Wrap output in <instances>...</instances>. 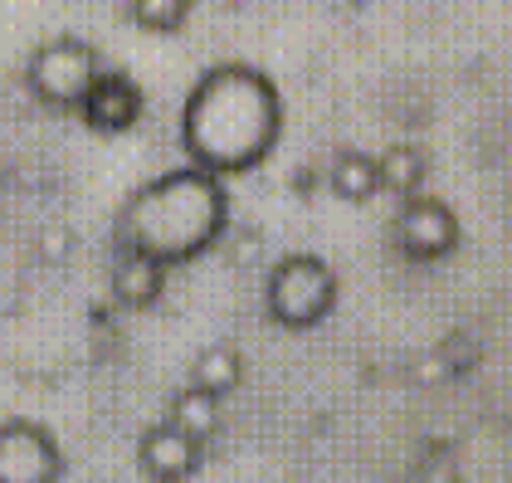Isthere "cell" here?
I'll return each mask as SVG.
<instances>
[{"instance_id": "6", "label": "cell", "mask_w": 512, "mask_h": 483, "mask_svg": "<svg viewBox=\"0 0 512 483\" xmlns=\"http://www.w3.org/2000/svg\"><path fill=\"white\" fill-rule=\"evenodd\" d=\"M64 479V449L54 430L40 420L10 415L0 420V483H59Z\"/></svg>"}, {"instance_id": "14", "label": "cell", "mask_w": 512, "mask_h": 483, "mask_svg": "<svg viewBox=\"0 0 512 483\" xmlns=\"http://www.w3.org/2000/svg\"><path fill=\"white\" fill-rule=\"evenodd\" d=\"M132 25L147 35H176L191 20V0H127Z\"/></svg>"}, {"instance_id": "13", "label": "cell", "mask_w": 512, "mask_h": 483, "mask_svg": "<svg viewBox=\"0 0 512 483\" xmlns=\"http://www.w3.org/2000/svg\"><path fill=\"white\" fill-rule=\"evenodd\" d=\"M239 381H244V352L230 347V342H210V347H200L196 362H191V386L200 391H210V396H235Z\"/></svg>"}, {"instance_id": "5", "label": "cell", "mask_w": 512, "mask_h": 483, "mask_svg": "<svg viewBox=\"0 0 512 483\" xmlns=\"http://www.w3.org/2000/svg\"><path fill=\"white\" fill-rule=\"evenodd\" d=\"M391 240L405 259L415 264H439L449 259L459 240H464V225L454 215V205L439 201V196H405L400 210L391 220Z\"/></svg>"}, {"instance_id": "1", "label": "cell", "mask_w": 512, "mask_h": 483, "mask_svg": "<svg viewBox=\"0 0 512 483\" xmlns=\"http://www.w3.org/2000/svg\"><path fill=\"white\" fill-rule=\"evenodd\" d=\"M283 137V98L278 83L254 64H215L205 69L181 108V147L191 166L215 176H244L264 166Z\"/></svg>"}, {"instance_id": "4", "label": "cell", "mask_w": 512, "mask_h": 483, "mask_svg": "<svg viewBox=\"0 0 512 483\" xmlns=\"http://www.w3.org/2000/svg\"><path fill=\"white\" fill-rule=\"evenodd\" d=\"M103 59L98 49L79 35H54V40L35 44L30 64H25V83L30 93L40 98L44 108H59V113H74L79 98L88 93V83L98 79Z\"/></svg>"}, {"instance_id": "3", "label": "cell", "mask_w": 512, "mask_h": 483, "mask_svg": "<svg viewBox=\"0 0 512 483\" xmlns=\"http://www.w3.org/2000/svg\"><path fill=\"white\" fill-rule=\"evenodd\" d=\"M332 308H337V274H332L327 259H317L308 249H293L269 269L264 313L283 332H308V327L332 318Z\"/></svg>"}, {"instance_id": "10", "label": "cell", "mask_w": 512, "mask_h": 483, "mask_svg": "<svg viewBox=\"0 0 512 483\" xmlns=\"http://www.w3.org/2000/svg\"><path fill=\"white\" fill-rule=\"evenodd\" d=\"M327 186L332 196L347 205H366L371 196H381V176H376V157L361 147H342L332 166H327Z\"/></svg>"}, {"instance_id": "8", "label": "cell", "mask_w": 512, "mask_h": 483, "mask_svg": "<svg viewBox=\"0 0 512 483\" xmlns=\"http://www.w3.org/2000/svg\"><path fill=\"white\" fill-rule=\"evenodd\" d=\"M200 449L191 435H181L171 420H157L142 430L137 440V469L147 474L152 483H186L200 469Z\"/></svg>"}, {"instance_id": "12", "label": "cell", "mask_w": 512, "mask_h": 483, "mask_svg": "<svg viewBox=\"0 0 512 483\" xmlns=\"http://www.w3.org/2000/svg\"><path fill=\"white\" fill-rule=\"evenodd\" d=\"M376 176H381V191H391L400 201L420 196V186L430 176V157L415 142H391L386 152H376Z\"/></svg>"}, {"instance_id": "2", "label": "cell", "mask_w": 512, "mask_h": 483, "mask_svg": "<svg viewBox=\"0 0 512 483\" xmlns=\"http://www.w3.org/2000/svg\"><path fill=\"white\" fill-rule=\"evenodd\" d=\"M225 230H230L225 176L191 166V161L152 176L147 186H137L122 201L118 225H113L118 249H137L166 269L200 259L205 249L225 240Z\"/></svg>"}, {"instance_id": "11", "label": "cell", "mask_w": 512, "mask_h": 483, "mask_svg": "<svg viewBox=\"0 0 512 483\" xmlns=\"http://www.w3.org/2000/svg\"><path fill=\"white\" fill-rule=\"evenodd\" d=\"M166 420L181 430V435H191L196 444L215 440L220 435V420H225V410H220V396H210V391H200V386H181L171 405H166Z\"/></svg>"}, {"instance_id": "7", "label": "cell", "mask_w": 512, "mask_h": 483, "mask_svg": "<svg viewBox=\"0 0 512 483\" xmlns=\"http://www.w3.org/2000/svg\"><path fill=\"white\" fill-rule=\"evenodd\" d=\"M74 113L83 118V127H93L103 137H118V132H132L142 122L147 93H142V83L132 74H122V69H98V79L88 83V93L79 98Z\"/></svg>"}, {"instance_id": "9", "label": "cell", "mask_w": 512, "mask_h": 483, "mask_svg": "<svg viewBox=\"0 0 512 483\" xmlns=\"http://www.w3.org/2000/svg\"><path fill=\"white\" fill-rule=\"evenodd\" d=\"M161 293H166V264L137 254V249H118V259H113V298L122 308H132V313L157 308Z\"/></svg>"}]
</instances>
